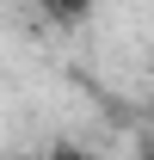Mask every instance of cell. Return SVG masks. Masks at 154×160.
<instances>
[{
  "mask_svg": "<svg viewBox=\"0 0 154 160\" xmlns=\"http://www.w3.org/2000/svg\"><path fill=\"white\" fill-rule=\"evenodd\" d=\"M93 12V0H49V19H62V25H80Z\"/></svg>",
  "mask_w": 154,
  "mask_h": 160,
  "instance_id": "1",
  "label": "cell"
},
{
  "mask_svg": "<svg viewBox=\"0 0 154 160\" xmlns=\"http://www.w3.org/2000/svg\"><path fill=\"white\" fill-rule=\"evenodd\" d=\"M43 160H111V154H93V148H74V142H62V148H49Z\"/></svg>",
  "mask_w": 154,
  "mask_h": 160,
  "instance_id": "2",
  "label": "cell"
},
{
  "mask_svg": "<svg viewBox=\"0 0 154 160\" xmlns=\"http://www.w3.org/2000/svg\"><path fill=\"white\" fill-rule=\"evenodd\" d=\"M31 6H43V12H49V0H31Z\"/></svg>",
  "mask_w": 154,
  "mask_h": 160,
  "instance_id": "3",
  "label": "cell"
}]
</instances>
